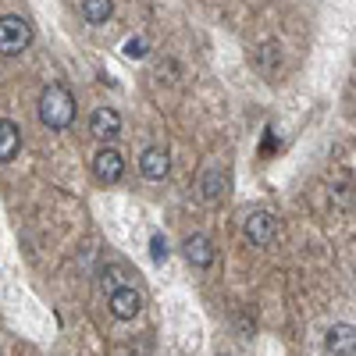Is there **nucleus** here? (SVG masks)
Wrapping results in <instances>:
<instances>
[{
  "mask_svg": "<svg viewBox=\"0 0 356 356\" xmlns=\"http://www.w3.org/2000/svg\"><path fill=\"white\" fill-rule=\"evenodd\" d=\"M22 150V129L11 122V118H0V164L15 161Z\"/></svg>",
  "mask_w": 356,
  "mask_h": 356,
  "instance_id": "nucleus-9",
  "label": "nucleus"
},
{
  "mask_svg": "<svg viewBox=\"0 0 356 356\" xmlns=\"http://www.w3.org/2000/svg\"><path fill=\"white\" fill-rule=\"evenodd\" d=\"M111 15H114L111 0H82V18H86L89 25H104Z\"/></svg>",
  "mask_w": 356,
  "mask_h": 356,
  "instance_id": "nucleus-11",
  "label": "nucleus"
},
{
  "mask_svg": "<svg viewBox=\"0 0 356 356\" xmlns=\"http://www.w3.org/2000/svg\"><path fill=\"white\" fill-rule=\"evenodd\" d=\"M150 257L161 264V260H168V243H164V235H154L150 239Z\"/></svg>",
  "mask_w": 356,
  "mask_h": 356,
  "instance_id": "nucleus-14",
  "label": "nucleus"
},
{
  "mask_svg": "<svg viewBox=\"0 0 356 356\" xmlns=\"http://www.w3.org/2000/svg\"><path fill=\"white\" fill-rule=\"evenodd\" d=\"M29 43H33V25H29V18H22V15H4L0 18V54L15 57Z\"/></svg>",
  "mask_w": 356,
  "mask_h": 356,
  "instance_id": "nucleus-2",
  "label": "nucleus"
},
{
  "mask_svg": "<svg viewBox=\"0 0 356 356\" xmlns=\"http://www.w3.org/2000/svg\"><path fill=\"white\" fill-rule=\"evenodd\" d=\"M139 171H143V178H150V182L168 178V171H171L168 150H161V146H146V150L139 154Z\"/></svg>",
  "mask_w": 356,
  "mask_h": 356,
  "instance_id": "nucleus-6",
  "label": "nucleus"
},
{
  "mask_svg": "<svg viewBox=\"0 0 356 356\" xmlns=\"http://www.w3.org/2000/svg\"><path fill=\"white\" fill-rule=\"evenodd\" d=\"M111 314L118 317V321H136L139 317V310H143V296L132 289V285H118L114 292H111Z\"/></svg>",
  "mask_w": 356,
  "mask_h": 356,
  "instance_id": "nucleus-4",
  "label": "nucleus"
},
{
  "mask_svg": "<svg viewBox=\"0 0 356 356\" xmlns=\"http://www.w3.org/2000/svg\"><path fill=\"white\" fill-rule=\"evenodd\" d=\"M324 346H328L332 356H353L356 353V328L353 324H332Z\"/></svg>",
  "mask_w": 356,
  "mask_h": 356,
  "instance_id": "nucleus-8",
  "label": "nucleus"
},
{
  "mask_svg": "<svg viewBox=\"0 0 356 356\" xmlns=\"http://www.w3.org/2000/svg\"><path fill=\"white\" fill-rule=\"evenodd\" d=\"M125 54H129V57H146V40L132 36V40L125 43Z\"/></svg>",
  "mask_w": 356,
  "mask_h": 356,
  "instance_id": "nucleus-15",
  "label": "nucleus"
},
{
  "mask_svg": "<svg viewBox=\"0 0 356 356\" xmlns=\"http://www.w3.org/2000/svg\"><path fill=\"white\" fill-rule=\"evenodd\" d=\"M182 250H186V260L193 267H211L214 264V246H211L207 235H189V239L182 243Z\"/></svg>",
  "mask_w": 356,
  "mask_h": 356,
  "instance_id": "nucleus-10",
  "label": "nucleus"
},
{
  "mask_svg": "<svg viewBox=\"0 0 356 356\" xmlns=\"http://www.w3.org/2000/svg\"><path fill=\"white\" fill-rule=\"evenodd\" d=\"M243 232H246V239H250L253 246H271L275 232H278V218H275L271 211H253V214L246 218Z\"/></svg>",
  "mask_w": 356,
  "mask_h": 356,
  "instance_id": "nucleus-3",
  "label": "nucleus"
},
{
  "mask_svg": "<svg viewBox=\"0 0 356 356\" xmlns=\"http://www.w3.org/2000/svg\"><path fill=\"white\" fill-rule=\"evenodd\" d=\"M221 196H225V182H221V171H218V168H211V171L203 175V200H207V203H218Z\"/></svg>",
  "mask_w": 356,
  "mask_h": 356,
  "instance_id": "nucleus-12",
  "label": "nucleus"
},
{
  "mask_svg": "<svg viewBox=\"0 0 356 356\" xmlns=\"http://www.w3.org/2000/svg\"><path fill=\"white\" fill-rule=\"evenodd\" d=\"M278 65H282V47L278 43H264L260 47V68L264 72H275Z\"/></svg>",
  "mask_w": 356,
  "mask_h": 356,
  "instance_id": "nucleus-13",
  "label": "nucleus"
},
{
  "mask_svg": "<svg viewBox=\"0 0 356 356\" xmlns=\"http://www.w3.org/2000/svg\"><path fill=\"white\" fill-rule=\"evenodd\" d=\"M89 132H93L100 143H111L122 136V114H118L114 107H97L93 118H89Z\"/></svg>",
  "mask_w": 356,
  "mask_h": 356,
  "instance_id": "nucleus-5",
  "label": "nucleus"
},
{
  "mask_svg": "<svg viewBox=\"0 0 356 356\" xmlns=\"http://www.w3.org/2000/svg\"><path fill=\"white\" fill-rule=\"evenodd\" d=\"M93 171L100 182H118V178L125 175V157L114 150V146H104V150L93 157Z\"/></svg>",
  "mask_w": 356,
  "mask_h": 356,
  "instance_id": "nucleus-7",
  "label": "nucleus"
},
{
  "mask_svg": "<svg viewBox=\"0 0 356 356\" xmlns=\"http://www.w3.org/2000/svg\"><path fill=\"white\" fill-rule=\"evenodd\" d=\"M40 122L50 132H61V129H68L75 122V97H72L68 86L50 82L40 93Z\"/></svg>",
  "mask_w": 356,
  "mask_h": 356,
  "instance_id": "nucleus-1",
  "label": "nucleus"
}]
</instances>
